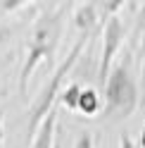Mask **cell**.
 Segmentation results:
<instances>
[{
  "instance_id": "cell-1",
  "label": "cell",
  "mask_w": 145,
  "mask_h": 148,
  "mask_svg": "<svg viewBox=\"0 0 145 148\" xmlns=\"http://www.w3.org/2000/svg\"><path fill=\"white\" fill-rule=\"evenodd\" d=\"M69 10H71L69 3H52V5H45L43 12L38 14L29 45H26L22 69H19V93L22 96L29 91V81L33 77V72L38 69V64L55 62L57 45L62 41V31H64V17Z\"/></svg>"
},
{
  "instance_id": "cell-2",
  "label": "cell",
  "mask_w": 145,
  "mask_h": 148,
  "mask_svg": "<svg viewBox=\"0 0 145 148\" xmlns=\"http://www.w3.org/2000/svg\"><path fill=\"white\" fill-rule=\"evenodd\" d=\"M136 53L126 50L124 58L112 67L110 79L102 88V117L110 122H119L136 112L140 100V86L131 72V60Z\"/></svg>"
},
{
  "instance_id": "cell-3",
  "label": "cell",
  "mask_w": 145,
  "mask_h": 148,
  "mask_svg": "<svg viewBox=\"0 0 145 148\" xmlns=\"http://www.w3.org/2000/svg\"><path fill=\"white\" fill-rule=\"evenodd\" d=\"M88 38H90V34H79L76 36V41H74V45L69 48V53H67V58L62 60L57 67H55V72H52V77L45 81V86L38 91V96H36V100L31 103V108H29V141L36 136V132H38V127L43 124V119L48 117L52 110H55V98L60 96V88H62V84L67 81V77H69V72L74 69V64H76V60L81 58V53H83V48H86V43H88Z\"/></svg>"
},
{
  "instance_id": "cell-4",
  "label": "cell",
  "mask_w": 145,
  "mask_h": 148,
  "mask_svg": "<svg viewBox=\"0 0 145 148\" xmlns=\"http://www.w3.org/2000/svg\"><path fill=\"white\" fill-rule=\"evenodd\" d=\"M102 43H100V60H98V84L100 88H105L107 79H110V72L114 67V58L119 53L121 43L129 34V26H126L124 17L119 14H110L102 19Z\"/></svg>"
},
{
  "instance_id": "cell-5",
  "label": "cell",
  "mask_w": 145,
  "mask_h": 148,
  "mask_svg": "<svg viewBox=\"0 0 145 148\" xmlns=\"http://www.w3.org/2000/svg\"><path fill=\"white\" fill-rule=\"evenodd\" d=\"M100 24V12L98 5L93 3H83L74 7V29L76 34H93Z\"/></svg>"
},
{
  "instance_id": "cell-6",
  "label": "cell",
  "mask_w": 145,
  "mask_h": 148,
  "mask_svg": "<svg viewBox=\"0 0 145 148\" xmlns=\"http://www.w3.org/2000/svg\"><path fill=\"white\" fill-rule=\"evenodd\" d=\"M55 138H57V110H52L38 127L29 148H55Z\"/></svg>"
},
{
  "instance_id": "cell-7",
  "label": "cell",
  "mask_w": 145,
  "mask_h": 148,
  "mask_svg": "<svg viewBox=\"0 0 145 148\" xmlns=\"http://www.w3.org/2000/svg\"><path fill=\"white\" fill-rule=\"evenodd\" d=\"M102 110V100H100V93L95 88H81V96H79V108L76 112L81 115H98Z\"/></svg>"
},
{
  "instance_id": "cell-8",
  "label": "cell",
  "mask_w": 145,
  "mask_h": 148,
  "mask_svg": "<svg viewBox=\"0 0 145 148\" xmlns=\"http://www.w3.org/2000/svg\"><path fill=\"white\" fill-rule=\"evenodd\" d=\"M79 96H81V86L74 81L71 86H67L64 91H62V103H64L69 110H76L79 108Z\"/></svg>"
},
{
  "instance_id": "cell-9",
  "label": "cell",
  "mask_w": 145,
  "mask_h": 148,
  "mask_svg": "<svg viewBox=\"0 0 145 148\" xmlns=\"http://www.w3.org/2000/svg\"><path fill=\"white\" fill-rule=\"evenodd\" d=\"M22 7H31L29 3H22V0H0V10L3 12H17Z\"/></svg>"
},
{
  "instance_id": "cell-10",
  "label": "cell",
  "mask_w": 145,
  "mask_h": 148,
  "mask_svg": "<svg viewBox=\"0 0 145 148\" xmlns=\"http://www.w3.org/2000/svg\"><path fill=\"white\" fill-rule=\"evenodd\" d=\"M74 148H95V141H93V136H90L88 132H83L79 138H76V143Z\"/></svg>"
},
{
  "instance_id": "cell-11",
  "label": "cell",
  "mask_w": 145,
  "mask_h": 148,
  "mask_svg": "<svg viewBox=\"0 0 145 148\" xmlns=\"http://www.w3.org/2000/svg\"><path fill=\"white\" fill-rule=\"evenodd\" d=\"M119 148H140V146L136 143V141H133V138L126 134V132H124V134L119 136Z\"/></svg>"
},
{
  "instance_id": "cell-12",
  "label": "cell",
  "mask_w": 145,
  "mask_h": 148,
  "mask_svg": "<svg viewBox=\"0 0 145 148\" xmlns=\"http://www.w3.org/2000/svg\"><path fill=\"white\" fill-rule=\"evenodd\" d=\"M0 148H5V110L0 108Z\"/></svg>"
},
{
  "instance_id": "cell-13",
  "label": "cell",
  "mask_w": 145,
  "mask_h": 148,
  "mask_svg": "<svg viewBox=\"0 0 145 148\" xmlns=\"http://www.w3.org/2000/svg\"><path fill=\"white\" fill-rule=\"evenodd\" d=\"M10 34H12V29L7 24H0V45H3L7 38H10Z\"/></svg>"
},
{
  "instance_id": "cell-14",
  "label": "cell",
  "mask_w": 145,
  "mask_h": 148,
  "mask_svg": "<svg viewBox=\"0 0 145 148\" xmlns=\"http://www.w3.org/2000/svg\"><path fill=\"white\" fill-rule=\"evenodd\" d=\"M138 146L145 148V124H143V129H140V141H138Z\"/></svg>"
},
{
  "instance_id": "cell-15",
  "label": "cell",
  "mask_w": 145,
  "mask_h": 148,
  "mask_svg": "<svg viewBox=\"0 0 145 148\" xmlns=\"http://www.w3.org/2000/svg\"><path fill=\"white\" fill-rule=\"evenodd\" d=\"M55 148H62V143H60V138H55Z\"/></svg>"
}]
</instances>
